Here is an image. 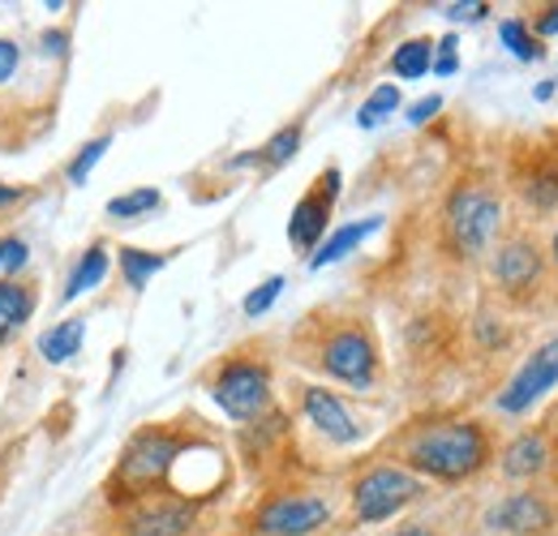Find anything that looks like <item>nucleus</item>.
I'll use <instances>...</instances> for the list:
<instances>
[{"instance_id":"obj_20","label":"nucleus","mask_w":558,"mask_h":536,"mask_svg":"<svg viewBox=\"0 0 558 536\" xmlns=\"http://www.w3.org/2000/svg\"><path fill=\"white\" fill-rule=\"evenodd\" d=\"M296 150H301V125H283V130H279V134L271 137V142H263V146H258L254 155H241V159H232V163H236V168H241V163L283 168V163H288V159H292Z\"/></svg>"},{"instance_id":"obj_3","label":"nucleus","mask_w":558,"mask_h":536,"mask_svg":"<svg viewBox=\"0 0 558 536\" xmlns=\"http://www.w3.org/2000/svg\"><path fill=\"white\" fill-rule=\"evenodd\" d=\"M511 190L529 219L558 215V130L524 137L511 150Z\"/></svg>"},{"instance_id":"obj_25","label":"nucleus","mask_w":558,"mask_h":536,"mask_svg":"<svg viewBox=\"0 0 558 536\" xmlns=\"http://www.w3.org/2000/svg\"><path fill=\"white\" fill-rule=\"evenodd\" d=\"M159 190H134V194H121V198L108 202V215L112 219H138V215H150L159 206Z\"/></svg>"},{"instance_id":"obj_35","label":"nucleus","mask_w":558,"mask_h":536,"mask_svg":"<svg viewBox=\"0 0 558 536\" xmlns=\"http://www.w3.org/2000/svg\"><path fill=\"white\" fill-rule=\"evenodd\" d=\"M546 258H550V270L558 275V223H555V236H550V249H546Z\"/></svg>"},{"instance_id":"obj_32","label":"nucleus","mask_w":558,"mask_h":536,"mask_svg":"<svg viewBox=\"0 0 558 536\" xmlns=\"http://www.w3.org/2000/svg\"><path fill=\"white\" fill-rule=\"evenodd\" d=\"M529 31H533V35H537V39H542V44H546V39H550V35H558V4H546V9H542V13H537V22H533V26H529Z\"/></svg>"},{"instance_id":"obj_1","label":"nucleus","mask_w":558,"mask_h":536,"mask_svg":"<svg viewBox=\"0 0 558 536\" xmlns=\"http://www.w3.org/2000/svg\"><path fill=\"white\" fill-rule=\"evenodd\" d=\"M494 460V442L482 421H429L404 438L409 472L434 480H469Z\"/></svg>"},{"instance_id":"obj_14","label":"nucleus","mask_w":558,"mask_h":536,"mask_svg":"<svg viewBox=\"0 0 558 536\" xmlns=\"http://www.w3.org/2000/svg\"><path fill=\"white\" fill-rule=\"evenodd\" d=\"M498 468L507 480H533L542 472L555 468V442H550V429H529L520 438H511L502 447V460Z\"/></svg>"},{"instance_id":"obj_31","label":"nucleus","mask_w":558,"mask_h":536,"mask_svg":"<svg viewBox=\"0 0 558 536\" xmlns=\"http://www.w3.org/2000/svg\"><path fill=\"white\" fill-rule=\"evenodd\" d=\"M17 65H22V52H17V44L13 39H0V86L17 73Z\"/></svg>"},{"instance_id":"obj_5","label":"nucleus","mask_w":558,"mask_h":536,"mask_svg":"<svg viewBox=\"0 0 558 536\" xmlns=\"http://www.w3.org/2000/svg\"><path fill=\"white\" fill-rule=\"evenodd\" d=\"M546 270H550V258H546V245L520 228V232H507L494 249H489V275L498 283V292L507 301H537L542 288H546Z\"/></svg>"},{"instance_id":"obj_19","label":"nucleus","mask_w":558,"mask_h":536,"mask_svg":"<svg viewBox=\"0 0 558 536\" xmlns=\"http://www.w3.org/2000/svg\"><path fill=\"white\" fill-rule=\"evenodd\" d=\"M104 275H108V249L104 245H90L82 258H77V267H73V275L65 279V301H77L82 292H90V288H99L104 283Z\"/></svg>"},{"instance_id":"obj_15","label":"nucleus","mask_w":558,"mask_h":536,"mask_svg":"<svg viewBox=\"0 0 558 536\" xmlns=\"http://www.w3.org/2000/svg\"><path fill=\"white\" fill-rule=\"evenodd\" d=\"M190 528H194V502L181 498L142 502L130 515V536H185Z\"/></svg>"},{"instance_id":"obj_38","label":"nucleus","mask_w":558,"mask_h":536,"mask_svg":"<svg viewBox=\"0 0 558 536\" xmlns=\"http://www.w3.org/2000/svg\"><path fill=\"white\" fill-rule=\"evenodd\" d=\"M396 536H438V533H429V528H421L417 524V528H400Z\"/></svg>"},{"instance_id":"obj_21","label":"nucleus","mask_w":558,"mask_h":536,"mask_svg":"<svg viewBox=\"0 0 558 536\" xmlns=\"http://www.w3.org/2000/svg\"><path fill=\"white\" fill-rule=\"evenodd\" d=\"M429 65H434V39H409V44H400L396 57H391V73L404 77V82L425 77Z\"/></svg>"},{"instance_id":"obj_33","label":"nucleus","mask_w":558,"mask_h":536,"mask_svg":"<svg viewBox=\"0 0 558 536\" xmlns=\"http://www.w3.org/2000/svg\"><path fill=\"white\" fill-rule=\"evenodd\" d=\"M434 112H442V95H425V99H417V103L409 108V121H413V125H425Z\"/></svg>"},{"instance_id":"obj_30","label":"nucleus","mask_w":558,"mask_h":536,"mask_svg":"<svg viewBox=\"0 0 558 536\" xmlns=\"http://www.w3.org/2000/svg\"><path fill=\"white\" fill-rule=\"evenodd\" d=\"M442 13L451 17V22H482L489 13L486 0H477V4H442Z\"/></svg>"},{"instance_id":"obj_7","label":"nucleus","mask_w":558,"mask_h":536,"mask_svg":"<svg viewBox=\"0 0 558 536\" xmlns=\"http://www.w3.org/2000/svg\"><path fill=\"white\" fill-rule=\"evenodd\" d=\"M421 498V480L409 468H391L378 464L352 485V515L356 524H383L396 511H404L409 502Z\"/></svg>"},{"instance_id":"obj_9","label":"nucleus","mask_w":558,"mask_h":536,"mask_svg":"<svg viewBox=\"0 0 558 536\" xmlns=\"http://www.w3.org/2000/svg\"><path fill=\"white\" fill-rule=\"evenodd\" d=\"M327 524H331V502L318 494H276L254 515L258 536H314Z\"/></svg>"},{"instance_id":"obj_8","label":"nucleus","mask_w":558,"mask_h":536,"mask_svg":"<svg viewBox=\"0 0 558 536\" xmlns=\"http://www.w3.org/2000/svg\"><path fill=\"white\" fill-rule=\"evenodd\" d=\"M181 438L177 434H168V429H146L138 434L134 442H130V451H125V460H121V468H117V480L142 498L146 489H155L159 480H168V472L177 468V460H181Z\"/></svg>"},{"instance_id":"obj_24","label":"nucleus","mask_w":558,"mask_h":536,"mask_svg":"<svg viewBox=\"0 0 558 536\" xmlns=\"http://www.w3.org/2000/svg\"><path fill=\"white\" fill-rule=\"evenodd\" d=\"M400 108V86H378L365 103H361V112H356V125L361 130H374V125H383L391 112Z\"/></svg>"},{"instance_id":"obj_18","label":"nucleus","mask_w":558,"mask_h":536,"mask_svg":"<svg viewBox=\"0 0 558 536\" xmlns=\"http://www.w3.org/2000/svg\"><path fill=\"white\" fill-rule=\"evenodd\" d=\"M35 314V292L26 283H0V343Z\"/></svg>"},{"instance_id":"obj_11","label":"nucleus","mask_w":558,"mask_h":536,"mask_svg":"<svg viewBox=\"0 0 558 536\" xmlns=\"http://www.w3.org/2000/svg\"><path fill=\"white\" fill-rule=\"evenodd\" d=\"M340 185H344L340 168H323L318 181L310 185V194L292 206V219H288V241H292V249L314 254V249L323 245L327 223H331V210H336V198H340Z\"/></svg>"},{"instance_id":"obj_36","label":"nucleus","mask_w":558,"mask_h":536,"mask_svg":"<svg viewBox=\"0 0 558 536\" xmlns=\"http://www.w3.org/2000/svg\"><path fill=\"white\" fill-rule=\"evenodd\" d=\"M537 99H550L555 95V77H546V82H537V90H533Z\"/></svg>"},{"instance_id":"obj_27","label":"nucleus","mask_w":558,"mask_h":536,"mask_svg":"<svg viewBox=\"0 0 558 536\" xmlns=\"http://www.w3.org/2000/svg\"><path fill=\"white\" fill-rule=\"evenodd\" d=\"M279 292H283V275H271L267 283H258V288L245 296V305H241V309H245V318H263V314L279 301Z\"/></svg>"},{"instance_id":"obj_37","label":"nucleus","mask_w":558,"mask_h":536,"mask_svg":"<svg viewBox=\"0 0 558 536\" xmlns=\"http://www.w3.org/2000/svg\"><path fill=\"white\" fill-rule=\"evenodd\" d=\"M13 198H22V190H17V185H0V206H4V202H13Z\"/></svg>"},{"instance_id":"obj_28","label":"nucleus","mask_w":558,"mask_h":536,"mask_svg":"<svg viewBox=\"0 0 558 536\" xmlns=\"http://www.w3.org/2000/svg\"><path fill=\"white\" fill-rule=\"evenodd\" d=\"M456 48H460V44H456V35H447V39H438V44H434V65H429V69H434L438 77H451V73L460 69Z\"/></svg>"},{"instance_id":"obj_12","label":"nucleus","mask_w":558,"mask_h":536,"mask_svg":"<svg viewBox=\"0 0 558 536\" xmlns=\"http://www.w3.org/2000/svg\"><path fill=\"white\" fill-rule=\"evenodd\" d=\"M489 528L502 536H550L558 528V511L542 489H520L489 511Z\"/></svg>"},{"instance_id":"obj_13","label":"nucleus","mask_w":558,"mask_h":536,"mask_svg":"<svg viewBox=\"0 0 558 536\" xmlns=\"http://www.w3.org/2000/svg\"><path fill=\"white\" fill-rule=\"evenodd\" d=\"M301 412H305V421H310L323 438H331V442H340V447H352V442L361 438V425L352 421V412L344 407V400H340L336 391H327V387H305V391H301Z\"/></svg>"},{"instance_id":"obj_6","label":"nucleus","mask_w":558,"mask_h":536,"mask_svg":"<svg viewBox=\"0 0 558 536\" xmlns=\"http://www.w3.org/2000/svg\"><path fill=\"white\" fill-rule=\"evenodd\" d=\"M210 400L223 407V416L232 421H254L271 407V369L263 361H228L215 378H210Z\"/></svg>"},{"instance_id":"obj_23","label":"nucleus","mask_w":558,"mask_h":536,"mask_svg":"<svg viewBox=\"0 0 558 536\" xmlns=\"http://www.w3.org/2000/svg\"><path fill=\"white\" fill-rule=\"evenodd\" d=\"M168 258H172V254H150V249H121V275H125V283L138 292V288H146V279H150L155 270L168 267Z\"/></svg>"},{"instance_id":"obj_10","label":"nucleus","mask_w":558,"mask_h":536,"mask_svg":"<svg viewBox=\"0 0 558 536\" xmlns=\"http://www.w3.org/2000/svg\"><path fill=\"white\" fill-rule=\"evenodd\" d=\"M555 387H558V336H550L542 348H533V356H524V365L498 391V412L524 416L533 403H542Z\"/></svg>"},{"instance_id":"obj_4","label":"nucleus","mask_w":558,"mask_h":536,"mask_svg":"<svg viewBox=\"0 0 558 536\" xmlns=\"http://www.w3.org/2000/svg\"><path fill=\"white\" fill-rule=\"evenodd\" d=\"M310 361L327 378L344 382L352 391H369L378 382V343L369 336V327H361V322H336L327 336L318 339Z\"/></svg>"},{"instance_id":"obj_22","label":"nucleus","mask_w":558,"mask_h":536,"mask_svg":"<svg viewBox=\"0 0 558 536\" xmlns=\"http://www.w3.org/2000/svg\"><path fill=\"white\" fill-rule=\"evenodd\" d=\"M498 35H502V44H507V52H511L515 61H542V57H546V44L529 31L524 17H507V22L498 26Z\"/></svg>"},{"instance_id":"obj_29","label":"nucleus","mask_w":558,"mask_h":536,"mask_svg":"<svg viewBox=\"0 0 558 536\" xmlns=\"http://www.w3.org/2000/svg\"><path fill=\"white\" fill-rule=\"evenodd\" d=\"M26 241H17V236H0V270H22L26 267Z\"/></svg>"},{"instance_id":"obj_17","label":"nucleus","mask_w":558,"mask_h":536,"mask_svg":"<svg viewBox=\"0 0 558 536\" xmlns=\"http://www.w3.org/2000/svg\"><path fill=\"white\" fill-rule=\"evenodd\" d=\"M82 339H86V322H82V318H65V322H57L52 331L39 336V356H44L48 365H65L70 356H77Z\"/></svg>"},{"instance_id":"obj_2","label":"nucleus","mask_w":558,"mask_h":536,"mask_svg":"<svg viewBox=\"0 0 558 536\" xmlns=\"http://www.w3.org/2000/svg\"><path fill=\"white\" fill-rule=\"evenodd\" d=\"M502 228V198L486 181H460L442 206V245L456 263L486 258Z\"/></svg>"},{"instance_id":"obj_34","label":"nucleus","mask_w":558,"mask_h":536,"mask_svg":"<svg viewBox=\"0 0 558 536\" xmlns=\"http://www.w3.org/2000/svg\"><path fill=\"white\" fill-rule=\"evenodd\" d=\"M44 52H48V57H52V52L61 57V52H65V35H44Z\"/></svg>"},{"instance_id":"obj_26","label":"nucleus","mask_w":558,"mask_h":536,"mask_svg":"<svg viewBox=\"0 0 558 536\" xmlns=\"http://www.w3.org/2000/svg\"><path fill=\"white\" fill-rule=\"evenodd\" d=\"M112 146V137H95V142H86L77 155H73L70 163V185H86V176L95 172V163L104 159V150Z\"/></svg>"},{"instance_id":"obj_16","label":"nucleus","mask_w":558,"mask_h":536,"mask_svg":"<svg viewBox=\"0 0 558 536\" xmlns=\"http://www.w3.org/2000/svg\"><path fill=\"white\" fill-rule=\"evenodd\" d=\"M378 228H383V219H378V215H374V219H361V223H344V228H336V232L314 249L310 267L323 270V267H331V263H340V258H349L352 249H356L365 236H374Z\"/></svg>"}]
</instances>
